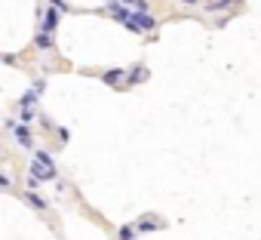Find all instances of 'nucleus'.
I'll return each instance as SVG.
<instances>
[{"mask_svg":"<svg viewBox=\"0 0 261 240\" xmlns=\"http://www.w3.org/2000/svg\"><path fill=\"white\" fill-rule=\"evenodd\" d=\"M28 176H34L37 182H49V179H56L59 170H56V163H53V154L43 151V148H34V160H31V166H28Z\"/></svg>","mask_w":261,"mask_h":240,"instance_id":"f257e3e1","label":"nucleus"},{"mask_svg":"<svg viewBox=\"0 0 261 240\" xmlns=\"http://www.w3.org/2000/svg\"><path fill=\"white\" fill-rule=\"evenodd\" d=\"M126 28H129V31H136V34H142V31H154V28H157V19H154L148 10H133V16L126 19Z\"/></svg>","mask_w":261,"mask_h":240,"instance_id":"f03ea898","label":"nucleus"},{"mask_svg":"<svg viewBox=\"0 0 261 240\" xmlns=\"http://www.w3.org/2000/svg\"><path fill=\"white\" fill-rule=\"evenodd\" d=\"M40 16H43V19H40V28H43V31H49V34H53V31L59 28V22H62V10H59V7H53V4H49Z\"/></svg>","mask_w":261,"mask_h":240,"instance_id":"7ed1b4c3","label":"nucleus"},{"mask_svg":"<svg viewBox=\"0 0 261 240\" xmlns=\"http://www.w3.org/2000/svg\"><path fill=\"white\" fill-rule=\"evenodd\" d=\"M13 139L22 145V148H34V136H31V127L22 124V120H16L13 124Z\"/></svg>","mask_w":261,"mask_h":240,"instance_id":"20e7f679","label":"nucleus"},{"mask_svg":"<svg viewBox=\"0 0 261 240\" xmlns=\"http://www.w3.org/2000/svg\"><path fill=\"white\" fill-rule=\"evenodd\" d=\"M43 92H46V80H34V83H31V89L19 99V105H37Z\"/></svg>","mask_w":261,"mask_h":240,"instance_id":"39448f33","label":"nucleus"},{"mask_svg":"<svg viewBox=\"0 0 261 240\" xmlns=\"http://www.w3.org/2000/svg\"><path fill=\"white\" fill-rule=\"evenodd\" d=\"M105 10H108V13H111V16H114L120 25H126V19L133 16V10H129V7H123L120 0H108V7H105Z\"/></svg>","mask_w":261,"mask_h":240,"instance_id":"423d86ee","label":"nucleus"},{"mask_svg":"<svg viewBox=\"0 0 261 240\" xmlns=\"http://www.w3.org/2000/svg\"><path fill=\"white\" fill-rule=\"evenodd\" d=\"M22 200H25V203H28L31 209H37V212H46V209H49V203H46V200H43V197H40V194H37L34 188H28V191L22 194Z\"/></svg>","mask_w":261,"mask_h":240,"instance_id":"0eeeda50","label":"nucleus"},{"mask_svg":"<svg viewBox=\"0 0 261 240\" xmlns=\"http://www.w3.org/2000/svg\"><path fill=\"white\" fill-rule=\"evenodd\" d=\"M123 80H126V68H111L101 74V83H108V86H120Z\"/></svg>","mask_w":261,"mask_h":240,"instance_id":"6e6552de","label":"nucleus"},{"mask_svg":"<svg viewBox=\"0 0 261 240\" xmlns=\"http://www.w3.org/2000/svg\"><path fill=\"white\" fill-rule=\"evenodd\" d=\"M53 46H56V40H53V34L40 28V31H37V37H34V50H43V53H46V50H53Z\"/></svg>","mask_w":261,"mask_h":240,"instance_id":"1a4fd4ad","label":"nucleus"},{"mask_svg":"<svg viewBox=\"0 0 261 240\" xmlns=\"http://www.w3.org/2000/svg\"><path fill=\"white\" fill-rule=\"evenodd\" d=\"M157 228H163V222H160V219H151V215H145V219L136 222V231H142V234H145V231H157Z\"/></svg>","mask_w":261,"mask_h":240,"instance_id":"9d476101","label":"nucleus"},{"mask_svg":"<svg viewBox=\"0 0 261 240\" xmlns=\"http://www.w3.org/2000/svg\"><path fill=\"white\" fill-rule=\"evenodd\" d=\"M37 108L34 105H19V120H22V124H34V120H37Z\"/></svg>","mask_w":261,"mask_h":240,"instance_id":"9b49d317","label":"nucleus"},{"mask_svg":"<svg viewBox=\"0 0 261 240\" xmlns=\"http://www.w3.org/2000/svg\"><path fill=\"white\" fill-rule=\"evenodd\" d=\"M139 80H148V68H133V71H126V83L133 86V83H139Z\"/></svg>","mask_w":261,"mask_h":240,"instance_id":"f8f14e48","label":"nucleus"},{"mask_svg":"<svg viewBox=\"0 0 261 240\" xmlns=\"http://www.w3.org/2000/svg\"><path fill=\"white\" fill-rule=\"evenodd\" d=\"M117 234H120V240H133L136 237V225H123Z\"/></svg>","mask_w":261,"mask_h":240,"instance_id":"ddd939ff","label":"nucleus"},{"mask_svg":"<svg viewBox=\"0 0 261 240\" xmlns=\"http://www.w3.org/2000/svg\"><path fill=\"white\" fill-rule=\"evenodd\" d=\"M10 188H13V179L7 173H0V191H10Z\"/></svg>","mask_w":261,"mask_h":240,"instance_id":"4468645a","label":"nucleus"},{"mask_svg":"<svg viewBox=\"0 0 261 240\" xmlns=\"http://www.w3.org/2000/svg\"><path fill=\"white\" fill-rule=\"evenodd\" d=\"M56 133H59V142H62V145H65V142H68V139H71V133H68V130H65V127H59V130H56Z\"/></svg>","mask_w":261,"mask_h":240,"instance_id":"2eb2a0df","label":"nucleus"},{"mask_svg":"<svg viewBox=\"0 0 261 240\" xmlns=\"http://www.w3.org/2000/svg\"><path fill=\"white\" fill-rule=\"evenodd\" d=\"M49 4H53V7H59L62 13H68V10H71V7H68V0H49Z\"/></svg>","mask_w":261,"mask_h":240,"instance_id":"dca6fc26","label":"nucleus"},{"mask_svg":"<svg viewBox=\"0 0 261 240\" xmlns=\"http://www.w3.org/2000/svg\"><path fill=\"white\" fill-rule=\"evenodd\" d=\"M181 4H188V7H194V4H200V0H181Z\"/></svg>","mask_w":261,"mask_h":240,"instance_id":"f3484780","label":"nucleus"},{"mask_svg":"<svg viewBox=\"0 0 261 240\" xmlns=\"http://www.w3.org/2000/svg\"><path fill=\"white\" fill-rule=\"evenodd\" d=\"M133 240H136V237H133Z\"/></svg>","mask_w":261,"mask_h":240,"instance_id":"a211bd4d","label":"nucleus"}]
</instances>
